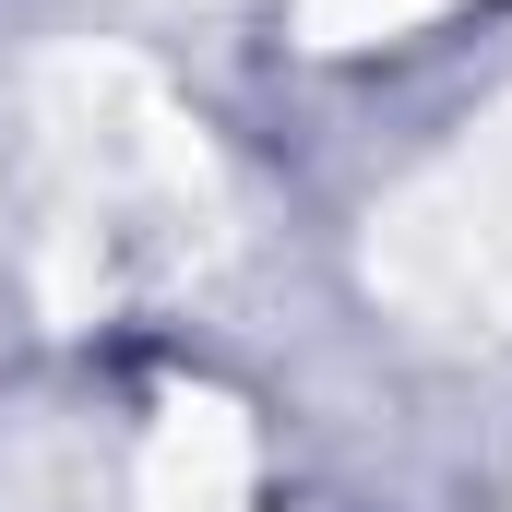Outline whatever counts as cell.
<instances>
[{"label":"cell","instance_id":"6da1fadb","mask_svg":"<svg viewBox=\"0 0 512 512\" xmlns=\"http://www.w3.org/2000/svg\"><path fill=\"white\" fill-rule=\"evenodd\" d=\"M298 12H310L322 48H370V36H405V24H429V12H453V0H298Z\"/></svg>","mask_w":512,"mask_h":512}]
</instances>
